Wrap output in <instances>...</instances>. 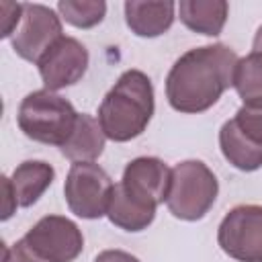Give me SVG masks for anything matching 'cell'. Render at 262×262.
I'll return each mask as SVG.
<instances>
[{
	"instance_id": "obj_3",
	"label": "cell",
	"mask_w": 262,
	"mask_h": 262,
	"mask_svg": "<svg viewBox=\"0 0 262 262\" xmlns=\"http://www.w3.org/2000/svg\"><path fill=\"white\" fill-rule=\"evenodd\" d=\"M74 104L51 90L29 92L18 106V129L33 141L61 147L78 121Z\"/></svg>"
},
{
	"instance_id": "obj_15",
	"label": "cell",
	"mask_w": 262,
	"mask_h": 262,
	"mask_svg": "<svg viewBox=\"0 0 262 262\" xmlns=\"http://www.w3.org/2000/svg\"><path fill=\"white\" fill-rule=\"evenodd\" d=\"M219 147L223 158L242 172H254L262 168V145L250 141L233 119L225 121L219 129Z\"/></svg>"
},
{
	"instance_id": "obj_23",
	"label": "cell",
	"mask_w": 262,
	"mask_h": 262,
	"mask_svg": "<svg viewBox=\"0 0 262 262\" xmlns=\"http://www.w3.org/2000/svg\"><path fill=\"white\" fill-rule=\"evenodd\" d=\"M252 51L262 53V27H258V31H256V35H254V41H252Z\"/></svg>"
},
{
	"instance_id": "obj_22",
	"label": "cell",
	"mask_w": 262,
	"mask_h": 262,
	"mask_svg": "<svg viewBox=\"0 0 262 262\" xmlns=\"http://www.w3.org/2000/svg\"><path fill=\"white\" fill-rule=\"evenodd\" d=\"M94 262H141V260L123 250H104L94 258Z\"/></svg>"
},
{
	"instance_id": "obj_16",
	"label": "cell",
	"mask_w": 262,
	"mask_h": 262,
	"mask_svg": "<svg viewBox=\"0 0 262 262\" xmlns=\"http://www.w3.org/2000/svg\"><path fill=\"white\" fill-rule=\"evenodd\" d=\"M106 217L119 229H125V231H143L156 219V209H147V207H141V205L133 203L121 190V186L115 184L113 196H111V205H108V211H106Z\"/></svg>"
},
{
	"instance_id": "obj_12",
	"label": "cell",
	"mask_w": 262,
	"mask_h": 262,
	"mask_svg": "<svg viewBox=\"0 0 262 262\" xmlns=\"http://www.w3.org/2000/svg\"><path fill=\"white\" fill-rule=\"evenodd\" d=\"M4 178L12 188L16 205L31 207L51 186V182L55 178V170L51 164H47L43 160H27L14 168L12 176H4Z\"/></svg>"
},
{
	"instance_id": "obj_1",
	"label": "cell",
	"mask_w": 262,
	"mask_h": 262,
	"mask_svg": "<svg viewBox=\"0 0 262 262\" xmlns=\"http://www.w3.org/2000/svg\"><path fill=\"white\" fill-rule=\"evenodd\" d=\"M237 61L235 51L223 43L203 45L182 53L166 76V98L170 106L186 115L209 111L233 86Z\"/></svg>"
},
{
	"instance_id": "obj_5",
	"label": "cell",
	"mask_w": 262,
	"mask_h": 262,
	"mask_svg": "<svg viewBox=\"0 0 262 262\" xmlns=\"http://www.w3.org/2000/svg\"><path fill=\"white\" fill-rule=\"evenodd\" d=\"M113 188L115 184L104 168L94 162H76L66 176L63 196L76 217L100 219L108 211Z\"/></svg>"
},
{
	"instance_id": "obj_2",
	"label": "cell",
	"mask_w": 262,
	"mask_h": 262,
	"mask_svg": "<svg viewBox=\"0 0 262 262\" xmlns=\"http://www.w3.org/2000/svg\"><path fill=\"white\" fill-rule=\"evenodd\" d=\"M154 84L141 70H127L104 94L98 123L106 139L123 143L139 137L154 117Z\"/></svg>"
},
{
	"instance_id": "obj_11",
	"label": "cell",
	"mask_w": 262,
	"mask_h": 262,
	"mask_svg": "<svg viewBox=\"0 0 262 262\" xmlns=\"http://www.w3.org/2000/svg\"><path fill=\"white\" fill-rule=\"evenodd\" d=\"M123 10H125V23L131 29V33L143 39H154L164 35L176 18V4L170 0L166 2L129 0L123 4Z\"/></svg>"
},
{
	"instance_id": "obj_18",
	"label": "cell",
	"mask_w": 262,
	"mask_h": 262,
	"mask_svg": "<svg viewBox=\"0 0 262 262\" xmlns=\"http://www.w3.org/2000/svg\"><path fill=\"white\" fill-rule=\"evenodd\" d=\"M59 16L78 29H92L102 23L106 14V4L102 0H59Z\"/></svg>"
},
{
	"instance_id": "obj_17",
	"label": "cell",
	"mask_w": 262,
	"mask_h": 262,
	"mask_svg": "<svg viewBox=\"0 0 262 262\" xmlns=\"http://www.w3.org/2000/svg\"><path fill=\"white\" fill-rule=\"evenodd\" d=\"M233 88L244 104L262 106V53L252 51L237 61Z\"/></svg>"
},
{
	"instance_id": "obj_8",
	"label": "cell",
	"mask_w": 262,
	"mask_h": 262,
	"mask_svg": "<svg viewBox=\"0 0 262 262\" xmlns=\"http://www.w3.org/2000/svg\"><path fill=\"white\" fill-rule=\"evenodd\" d=\"M61 37V16H57L53 8L45 4H25L23 20L10 37V43L18 57L37 63Z\"/></svg>"
},
{
	"instance_id": "obj_4",
	"label": "cell",
	"mask_w": 262,
	"mask_h": 262,
	"mask_svg": "<svg viewBox=\"0 0 262 262\" xmlns=\"http://www.w3.org/2000/svg\"><path fill=\"white\" fill-rule=\"evenodd\" d=\"M219 194V182L213 170L201 160H184L172 168L168 190V211L182 221L203 219Z\"/></svg>"
},
{
	"instance_id": "obj_6",
	"label": "cell",
	"mask_w": 262,
	"mask_h": 262,
	"mask_svg": "<svg viewBox=\"0 0 262 262\" xmlns=\"http://www.w3.org/2000/svg\"><path fill=\"white\" fill-rule=\"evenodd\" d=\"M219 248L237 262H262V205H237L217 229Z\"/></svg>"
},
{
	"instance_id": "obj_9",
	"label": "cell",
	"mask_w": 262,
	"mask_h": 262,
	"mask_svg": "<svg viewBox=\"0 0 262 262\" xmlns=\"http://www.w3.org/2000/svg\"><path fill=\"white\" fill-rule=\"evenodd\" d=\"M172 180V168L160 158L141 156L131 160L125 170L121 182V190L137 205L147 209H158V205L166 203Z\"/></svg>"
},
{
	"instance_id": "obj_20",
	"label": "cell",
	"mask_w": 262,
	"mask_h": 262,
	"mask_svg": "<svg viewBox=\"0 0 262 262\" xmlns=\"http://www.w3.org/2000/svg\"><path fill=\"white\" fill-rule=\"evenodd\" d=\"M23 8H25V4H18V2H0V12H2L0 37L2 39L14 35V31L18 29V25L23 20Z\"/></svg>"
},
{
	"instance_id": "obj_7",
	"label": "cell",
	"mask_w": 262,
	"mask_h": 262,
	"mask_svg": "<svg viewBox=\"0 0 262 262\" xmlns=\"http://www.w3.org/2000/svg\"><path fill=\"white\" fill-rule=\"evenodd\" d=\"M23 239L47 262H74L84 250V235L80 227L63 215L41 217Z\"/></svg>"
},
{
	"instance_id": "obj_13",
	"label": "cell",
	"mask_w": 262,
	"mask_h": 262,
	"mask_svg": "<svg viewBox=\"0 0 262 262\" xmlns=\"http://www.w3.org/2000/svg\"><path fill=\"white\" fill-rule=\"evenodd\" d=\"M176 10L186 29L207 37H217L225 27L229 4L225 0H180Z\"/></svg>"
},
{
	"instance_id": "obj_21",
	"label": "cell",
	"mask_w": 262,
	"mask_h": 262,
	"mask_svg": "<svg viewBox=\"0 0 262 262\" xmlns=\"http://www.w3.org/2000/svg\"><path fill=\"white\" fill-rule=\"evenodd\" d=\"M4 262H47V260H43L39 254H35L27 246V242L20 237L12 246L4 248Z\"/></svg>"
},
{
	"instance_id": "obj_19",
	"label": "cell",
	"mask_w": 262,
	"mask_h": 262,
	"mask_svg": "<svg viewBox=\"0 0 262 262\" xmlns=\"http://www.w3.org/2000/svg\"><path fill=\"white\" fill-rule=\"evenodd\" d=\"M239 131L254 143L262 145V106L256 104H242L233 117Z\"/></svg>"
},
{
	"instance_id": "obj_14",
	"label": "cell",
	"mask_w": 262,
	"mask_h": 262,
	"mask_svg": "<svg viewBox=\"0 0 262 262\" xmlns=\"http://www.w3.org/2000/svg\"><path fill=\"white\" fill-rule=\"evenodd\" d=\"M104 139H106V135L102 133L98 119L82 113V115H78V121H76V127L72 131L70 139L59 147V151L74 164L76 162H94L104 151Z\"/></svg>"
},
{
	"instance_id": "obj_10",
	"label": "cell",
	"mask_w": 262,
	"mask_h": 262,
	"mask_svg": "<svg viewBox=\"0 0 262 262\" xmlns=\"http://www.w3.org/2000/svg\"><path fill=\"white\" fill-rule=\"evenodd\" d=\"M88 49L76 37H61L57 39L45 55L37 61L39 76L45 84V90H61L82 80L88 70Z\"/></svg>"
}]
</instances>
